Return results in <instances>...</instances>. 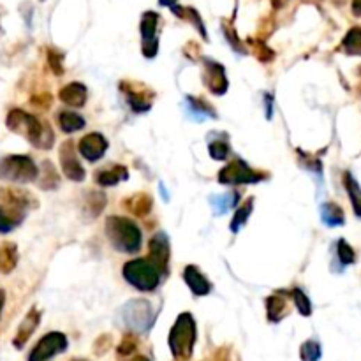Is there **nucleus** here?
Masks as SVG:
<instances>
[{"label": "nucleus", "mask_w": 361, "mask_h": 361, "mask_svg": "<svg viewBox=\"0 0 361 361\" xmlns=\"http://www.w3.org/2000/svg\"><path fill=\"white\" fill-rule=\"evenodd\" d=\"M6 125L9 131L23 136L25 140H29L35 148H41V150H49L55 143V134L48 122L39 120L38 117L26 113L23 109H11L6 118Z\"/></svg>", "instance_id": "1"}, {"label": "nucleus", "mask_w": 361, "mask_h": 361, "mask_svg": "<svg viewBox=\"0 0 361 361\" xmlns=\"http://www.w3.org/2000/svg\"><path fill=\"white\" fill-rule=\"evenodd\" d=\"M106 236L115 250L125 254H134L141 248V230L134 222L125 217H109L106 220Z\"/></svg>", "instance_id": "2"}, {"label": "nucleus", "mask_w": 361, "mask_h": 361, "mask_svg": "<svg viewBox=\"0 0 361 361\" xmlns=\"http://www.w3.org/2000/svg\"><path fill=\"white\" fill-rule=\"evenodd\" d=\"M196 321L188 312L180 314L175 321L173 328L168 337V344H170L171 354L177 360H188L194 353V346H196Z\"/></svg>", "instance_id": "3"}, {"label": "nucleus", "mask_w": 361, "mask_h": 361, "mask_svg": "<svg viewBox=\"0 0 361 361\" xmlns=\"http://www.w3.org/2000/svg\"><path fill=\"white\" fill-rule=\"evenodd\" d=\"M122 275L132 287L143 291V293L155 291L162 280V273L148 257H140V259L125 263L122 268Z\"/></svg>", "instance_id": "4"}, {"label": "nucleus", "mask_w": 361, "mask_h": 361, "mask_svg": "<svg viewBox=\"0 0 361 361\" xmlns=\"http://www.w3.org/2000/svg\"><path fill=\"white\" fill-rule=\"evenodd\" d=\"M39 177L35 162L29 155H8L0 159V180L29 184Z\"/></svg>", "instance_id": "5"}, {"label": "nucleus", "mask_w": 361, "mask_h": 361, "mask_svg": "<svg viewBox=\"0 0 361 361\" xmlns=\"http://www.w3.org/2000/svg\"><path fill=\"white\" fill-rule=\"evenodd\" d=\"M122 323L129 328L134 333H145L152 328L155 321L154 307H152L150 301L147 300H136L127 301V303L122 307Z\"/></svg>", "instance_id": "6"}, {"label": "nucleus", "mask_w": 361, "mask_h": 361, "mask_svg": "<svg viewBox=\"0 0 361 361\" xmlns=\"http://www.w3.org/2000/svg\"><path fill=\"white\" fill-rule=\"evenodd\" d=\"M266 180V173L263 171L252 170L241 159L230 162L218 171V182L222 185H241V184H259V182Z\"/></svg>", "instance_id": "7"}, {"label": "nucleus", "mask_w": 361, "mask_h": 361, "mask_svg": "<svg viewBox=\"0 0 361 361\" xmlns=\"http://www.w3.org/2000/svg\"><path fill=\"white\" fill-rule=\"evenodd\" d=\"M65 349H67V337L61 331H51L35 344V347L29 354V361H48L49 358L64 353Z\"/></svg>", "instance_id": "8"}, {"label": "nucleus", "mask_w": 361, "mask_h": 361, "mask_svg": "<svg viewBox=\"0 0 361 361\" xmlns=\"http://www.w3.org/2000/svg\"><path fill=\"white\" fill-rule=\"evenodd\" d=\"M141 51L147 58H154L159 51V15L147 11L141 18Z\"/></svg>", "instance_id": "9"}, {"label": "nucleus", "mask_w": 361, "mask_h": 361, "mask_svg": "<svg viewBox=\"0 0 361 361\" xmlns=\"http://www.w3.org/2000/svg\"><path fill=\"white\" fill-rule=\"evenodd\" d=\"M120 90L124 92L125 99H127L129 106L134 113H147L152 108V101H154V94L148 90L141 83L132 81H122Z\"/></svg>", "instance_id": "10"}, {"label": "nucleus", "mask_w": 361, "mask_h": 361, "mask_svg": "<svg viewBox=\"0 0 361 361\" xmlns=\"http://www.w3.org/2000/svg\"><path fill=\"white\" fill-rule=\"evenodd\" d=\"M148 250H150L148 259L157 266L162 277H166L170 273V238L166 236V233L154 234L148 243Z\"/></svg>", "instance_id": "11"}, {"label": "nucleus", "mask_w": 361, "mask_h": 361, "mask_svg": "<svg viewBox=\"0 0 361 361\" xmlns=\"http://www.w3.org/2000/svg\"><path fill=\"white\" fill-rule=\"evenodd\" d=\"M58 159H61L62 171H64L65 177L72 182H83L85 180V170H83L81 162L78 161V155H76L74 145L72 141H65L62 143L61 152H58Z\"/></svg>", "instance_id": "12"}, {"label": "nucleus", "mask_w": 361, "mask_h": 361, "mask_svg": "<svg viewBox=\"0 0 361 361\" xmlns=\"http://www.w3.org/2000/svg\"><path fill=\"white\" fill-rule=\"evenodd\" d=\"M203 79L208 90L214 95H224L227 92L226 71L220 64L214 61H203Z\"/></svg>", "instance_id": "13"}, {"label": "nucleus", "mask_w": 361, "mask_h": 361, "mask_svg": "<svg viewBox=\"0 0 361 361\" xmlns=\"http://www.w3.org/2000/svg\"><path fill=\"white\" fill-rule=\"evenodd\" d=\"M108 147V140H106L101 132H90L85 138H81V141L78 145V152L88 162H97L104 157Z\"/></svg>", "instance_id": "14"}, {"label": "nucleus", "mask_w": 361, "mask_h": 361, "mask_svg": "<svg viewBox=\"0 0 361 361\" xmlns=\"http://www.w3.org/2000/svg\"><path fill=\"white\" fill-rule=\"evenodd\" d=\"M39 323H41V312H39L38 309H31V312L26 314L25 319L19 324L15 340H13L16 349H22V347L29 342V339H31V337L34 335V331L38 330Z\"/></svg>", "instance_id": "15"}, {"label": "nucleus", "mask_w": 361, "mask_h": 361, "mask_svg": "<svg viewBox=\"0 0 361 361\" xmlns=\"http://www.w3.org/2000/svg\"><path fill=\"white\" fill-rule=\"evenodd\" d=\"M184 280L188 286V289L196 296H207L211 291V284L208 282V279L201 273L200 268H196L194 264H188L184 270Z\"/></svg>", "instance_id": "16"}, {"label": "nucleus", "mask_w": 361, "mask_h": 361, "mask_svg": "<svg viewBox=\"0 0 361 361\" xmlns=\"http://www.w3.org/2000/svg\"><path fill=\"white\" fill-rule=\"evenodd\" d=\"M58 97L64 102L65 106H71V108H83L85 102L88 99V90L83 83L72 81L69 85H65L61 92H58Z\"/></svg>", "instance_id": "17"}, {"label": "nucleus", "mask_w": 361, "mask_h": 361, "mask_svg": "<svg viewBox=\"0 0 361 361\" xmlns=\"http://www.w3.org/2000/svg\"><path fill=\"white\" fill-rule=\"evenodd\" d=\"M25 208L16 207V204H11L9 208L0 207V233H11L13 230L22 224L23 217H25Z\"/></svg>", "instance_id": "18"}, {"label": "nucleus", "mask_w": 361, "mask_h": 361, "mask_svg": "<svg viewBox=\"0 0 361 361\" xmlns=\"http://www.w3.org/2000/svg\"><path fill=\"white\" fill-rule=\"evenodd\" d=\"M185 108H187V113L198 122L204 120V118L217 117L214 111V108H211L207 101H203V99H200V97H192V95H187V97H185Z\"/></svg>", "instance_id": "19"}, {"label": "nucleus", "mask_w": 361, "mask_h": 361, "mask_svg": "<svg viewBox=\"0 0 361 361\" xmlns=\"http://www.w3.org/2000/svg\"><path fill=\"white\" fill-rule=\"evenodd\" d=\"M129 171L125 166L115 164L113 168H108V170H101L99 173H95V182L102 187H111V185H117L118 182L127 180Z\"/></svg>", "instance_id": "20"}, {"label": "nucleus", "mask_w": 361, "mask_h": 361, "mask_svg": "<svg viewBox=\"0 0 361 361\" xmlns=\"http://www.w3.org/2000/svg\"><path fill=\"white\" fill-rule=\"evenodd\" d=\"M321 220H323L328 227L344 226L346 215H344V210L339 204L328 201V203L321 204Z\"/></svg>", "instance_id": "21"}, {"label": "nucleus", "mask_w": 361, "mask_h": 361, "mask_svg": "<svg viewBox=\"0 0 361 361\" xmlns=\"http://www.w3.org/2000/svg\"><path fill=\"white\" fill-rule=\"evenodd\" d=\"M124 204L127 207V210L131 211V214L136 215V217H147V215L150 214L152 207H154V201H152V198L148 196V194L140 192V194H134L132 198H129Z\"/></svg>", "instance_id": "22"}, {"label": "nucleus", "mask_w": 361, "mask_h": 361, "mask_svg": "<svg viewBox=\"0 0 361 361\" xmlns=\"http://www.w3.org/2000/svg\"><path fill=\"white\" fill-rule=\"evenodd\" d=\"M57 120L58 127H61L65 134H72V132L81 131V129L87 125V122H85V118H83L81 115H78L76 111H69V109L67 111H61Z\"/></svg>", "instance_id": "23"}, {"label": "nucleus", "mask_w": 361, "mask_h": 361, "mask_svg": "<svg viewBox=\"0 0 361 361\" xmlns=\"http://www.w3.org/2000/svg\"><path fill=\"white\" fill-rule=\"evenodd\" d=\"M287 314V303L284 294H271L266 300V316L271 323H279Z\"/></svg>", "instance_id": "24"}, {"label": "nucleus", "mask_w": 361, "mask_h": 361, "mask_svg": "<svg viewBox=\"0 0 361 361\" xmlns=\"http://www.w3.org/2000/svg\"><path fill=\"white\" fill-rule=\"evenodd\" d=\"M240 200V194L238 192H226V194H217V196L210 198V204L214 208L215 215H224L226 211H230L231 208H234Z\"/></svg>", "instance_id": "25"}, {"label": "nucleus", "mask_w": 361, "mask_h": 361, "mask_svg": "<svg viewBox=\"0 0 361 361\" xmlns=\"http://www.w3.org/2000/svg\"><path fill=\"white\" fill-rule=\"evenodd\" d=\"M344 185H346V191L347 194H349V200H351V204H353L354 214H356L358 217H361V187L351 171H346V173H344Z\"/></svg>", "instance_id": "26"}, {"label": "nucleus", "mask_w": 361, "mask_h": 361, "mask_svg": "<svg viewBox=\"0 0 361 361\" xmlns=\"http://www.w3.org/2000/svg\"><path fill=\"white\" fill-rule=\"evenodd\" d=\"M18 263V250H16L15 243H4L2 250H0V270L4 273H9L16 268Z\"/></svg>", "instance_id": "27"}, {"label": "nucleus", "mask_w": 361, "mask_h": 361, "mask_svg": "<svg viewBox=\"0 0 361 361\" xmlns=\"http://www.w3.org/2000/svg\"><path fill=\"white\" fill-rule=\"evenodd\" d=\"M252 208H254V198H248L241 207H238L236 214H234L233 220H231V231H233L234 234L240 233L241 227L247 224V218L248 215L252 214Z\"/></svg>", "instance_id": "28"}, {"label": "nucleus", "mask_w": 361, "mask_h": 361, "mask_svg": "<svg viewBox=\"0 0 361 361\" xmlns=\"http://www.w3.org/2000/svg\"><path fill=\"white\" fill-rule=\"evenodd\" d=\"M208 152H210L211 159H215V161H224V159H227L231 147L226 140V134H222L220 132V138H214V140L208 143Z\"/></svg>", "instance_id": "29"}, {"label": "nucleus", "mask_w": 361, "mask_h": 361, "mask_svg": "<svg viewBox=\"0 0 361 361\" xmlns=\"http://www.w3.org/2000/svg\"><path fill=\"white\" fill-rule=\"evenodd\" d=\"M173 13L177 16H180L182 19H188V22L192 23L194 26H198V31H200V34L203 35V39H207V31H204V25H203V19L200 18V15H198L196 9L192 8H180V6H173Z\"/></svg>", "instance_id": "30"}, {"label": "nucleus", "mask_w": 361, "mask_h": 361, "mask_svg": "<svg viewBox=\"0 0 361 361\" xmlns=\"http://www.w3.org/2000/svg\"><path fill=\"white\" fill-rule=\"evenodd\" d=\"M344 49H346L347 55H361V29L360 26H354L346 34L342 41Z\"/></svg>", "instance_id": "31"}, {"label": "nucleus", "mask_w": 361, "mask_h": 361, "mask_svg": "<svg viewBox=\"0 0 361 361\" xmlns=\"http://www.w3.org/2000/svg\"><path fill=\"white\" fill-rule=\"evenodd\" d=\"M41 185L42 188L46 191H51V188L58 187V173L55 171L53 164L49 161L42 162V168H41Z\"/></svg>", "instance_id": "32"}, {"label": "nucleus", "mask_w": 361, "mask_h": 361, "mask_svg": "<svg viewBox=\"0 0 361 361\" xmlns=\"http://www.w3.org/2000/svg\"><path fill=\"white\" fill-rule=\"evenodd\" d=\"M291 298H293L298 312H300L301 316L309 317L310 314H312V303H310L309 296L303 293V289H300V287H294V289L291 291Z\"/></svg>", "instance_id": "33"}, {"label": "nucleus", "mask_w": 361, "mask_h": 361, "mask_svg": "<svg viewBox=\"0 0 361 361\" xmlns=\"http://www.w3.org/2000/svg\"><path fill=\"white\" fill-rule=\"evenodd\" d=\"M337 257H339V263L342 266H349L356 261V254L346 240H339V243H337Z\"/></svg>", "instance_id": "34"}, {"label": "nucleus", "mask_w": 361, "mask_h": 361, "mask_svg": "<svg viewBox=\"0 0 361 361\" xmlns=\"http://www.w3.org/2000/svg\"><path fill=\"white\" fill-rule=\"evenodd\" d=\"M321 354H323V351L316 340H307L300 349V356L303 361H319Z\"/></svg>", "instance_id": "35"}, {"label": "nucleus", "mask_w": 361, "mask_h": 361, "mask_svg": "<svg viewBox=\"0 0 361 361\" xmlns=\"http://www.w3.org/2000/svg\"><path fill=\"white\" fill-rule=\"evenodd\" d=\"M106 207V196L102 192H90L88 196V210L92 211V215H99Z\"/></svg>", "instance_id": "36"}, {"label": "nucleus", "mask_w": 361, "mask_h": 361, "mask_svg": "<svg viewBox=\"0 0 361 361\" xmlns=\"http://www.w3.org/2000/svg\"><path fill=\"white\" fill-rule=\"evenodd\" d=\"M48 62H49V67L55 74H62L64 72V55L55 49H48Z\"/></svg>", "instance_id": "37"}, {"label": "nucleus", "mask_w": 361, "mask_h": 361, "mask_svg": "<svg viewBox=\"0 0 361 361\" xmlns=\"http://www.w3.org/2000/svg\"><path fill=\"white\" fill-rule=\"evenodd\" d=\"M222 31H224V35H226V38H227V42H230V45L233 46V49H234V51L245 53V48H243V45H241L240 38H238V35L234 34L233 26H230V25H227V23H226V25H222Z\"/></svg>", "instance_id": "38"}, {"label": "nucleus", "mask_w": 361, "mask_h": 361, "mask_svg": "<svg viewBox=\"0 0 361 361\" xmlns=\"http://www.w3.org/2000/svg\"><path fill=\"white\" fill-rule=\"evenodd\" d=\"M136 346H138V342H136V337L125 335L124 340H122L120 347H118V354H120V356H129V354L134 353Z\"/></svg>", "instance_id": "39"}, {"label": "nucleus", "mask_w": 361, "mask_h": 361, "mask_svg": "<svg viewBox=\"0 0 361 361\" xmlns=\"http://www.w3.org/2000/svg\"><path fill=\"white\" fill-rule=\"evenodd\" d=\"M32 102H34V104H39L41 108H48V106L51 104V95L42 94V95H39V97L32 99Z\"/></svg>", "instance_id": "40"}, {"label": "nucleus", "mask_w": 361, "mask_h": 361, "mask_svg": "<svg viewBox=\"0 0 361 361\" xmlns=\"http://www.w3.org/2000/svg\"><path fill=\"white\" fill-rule=\"evenodd\" d=\"M264 104H266V108H268L266 117L271 118V104H273V99H271L270 94H266V97H264Z\"/></svg>", "instance_id": "41"}, {"label": "nucleus", "mask_w": 361, "mask_h": 361, "mask_svg": "<svg viewBox=\"0 0 361 361\" xmlns=\"http://www.w3.org/2000/svg\"><path fill=\"white\" fill-rule=\"evenodd\" d=\"M354 16H361V0H353Z\"/></svg>", "instance_id": "42"}, {"label": "nucleus", "mask_w": 361, "mask_h": 361, "mask_svg": "<svg viewBox=\"0 0 361 361\" xmlns=\"http://www.w3.org/2000/svg\"><path fill=\"white\" fill-rule=\"evenodd\" d=\"M4 303H6V293L0 289V317H2V310H4Z\"/></svg>", "instance_id": "43"}, {"label": "nucleus", "mask_w": 361, "mask_h": 361, "mask_svg": "<svg viewBox=\"0 0 361 361\" xmlns=\"http://www.w3.org/2000/svg\"><path fill=\"white\" fill-rule=\"evenodd\" d=\"M159 2H161V6H170V8L177 4V0H159Z\"/></svg>", "instance_id": "44"}, {"label": "nucleus", "mask_w": 361, "mask_h": 361, "mask_svg": "<svg viewBox=\"0 0 361 361\" xmlns=\"http://www.w3.org/2000/svg\"><path fill=\"white\" fill-rule=\"evenodd\" d=\"M132 361H150V360H148V358H145V356H136Z\"/></svg>", "instance_id": "45"}]
</instances>
